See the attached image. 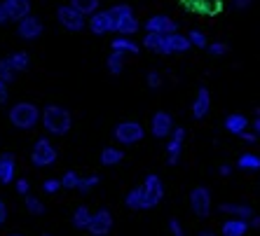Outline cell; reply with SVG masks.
<instances>
[{
  "label": "cell",
  "mask_w": 260,
  "mask_h": 236,
  "mask_svg": "<svg viewBox=\"0 0 260 236\" xmlns=\"http://www.w3.org/2000/svg\"><path fill=\"white\" fill-rule=\"evenodd\" d=\"M141 47L152 52V54H159V47H162V35L157 33H145L143 40H141Z\"/></svg>",
  "instance_id": "obj_35"
},
{
  "label": "cell",
  "mask_w": 260,
  "mask_h": 236,
  "mask_svg": "<svg viewBox=\"0 0 260 236\" xmlns=\"http://www.w3.org/2000/svg\"><path fill=\"white\" fill-rule=\"evenodd\" d=\"M248 224H251V229H260V215H253L248 220Z\"/></svg>",
  "instance_id": "obj_48"
},
{
  "label": "cell",
  "mask_w": 260,
  "mask_h": 236,
  "mask_svg": "<svg viewBox=\"0 0 260 236\" xmlns=\"http://www.w3.org/2000/svg\"><path fill=\"white\" fill-rule=\"evenodd\" d=\"M87 28L91 30V35L103 37L108 33H115V21H113L108 10H99V12H94L87 19Z\"/></svg>",
  "instance_id": "obj_13"
},
{
  "label": "cell",
  "mask_w": 260,
  "mask_h": 236,
  "mask_svg": "<svg viewBox=\"0 0 260 236\" xmlns=\"http://www.w3.org/2000/svg\"><path fill=\"white\" fill-rule=\"evenodd\" d=\"M7 24H12V21H10V17H7V12H5V7H3V3H0V26H7Z\"/></svg>",
  "instance_id": "obj_47"
},
{
  "label": "cell",
  "mask_w": 260,
  "mask_h": 236,
  "mask_svg": "<svg viewBox=\"0 0 260 236\" xmlns=\"http://www.w3.org/2000/svg\"><path fill=\"white\" fill-rule=\"evenodd\" d=\"M17 180V157L12 152L0 154V185H14Z\"/></svg>",
  "instance_id": "obj_17"
},
{
  "label": "cell",
  "mask_w": 260,
  "mask_h": 236,
  "mask_svg": "<svg viewBox=\"0 0 260 236\" xmlns=\"http://www.w3.org/2000/svg\"><path fill=\"white\" fill-rule=\"evenodd\" d=\"M192 45H190L188 35H183L181 30L169 33V35H162V47H159V54L162 56H174V54H185L190 52Z\"/></svg>",
  "instance_id": "obj_12"
},
{
  "label": "cell",
  "mask_w": 260,
  "mask_h": 236,
  "mask_svg": "<svg viewBox=\"0 0 260 236\" xmlns=\"http://www.w3.org/2000/svg\"><path fill=\"white\" fill-rule=\"evenodd\" d=\"M124 206L129 208V211H148V204H145V194H143V187L141 185H136V187H132L127 194H124Z\"/></svg>",
  "instance_id": "obj_23"
},
{
  "label": "cell",
  "mask_w": 260,
  "mask_h": 236,
  "mask_svg": "<svg viewBox=\"0 0 260 236\" xmlns=\"http://www.w3.org/2000/svg\"><path fill=\"white\" fill-rule=\"evenodd\" d=\"M251 129L255 131V136L260 138V120H253V124H251Z\"/></svg>",
  "instance_id": "obj_50"
},
{
  "label": "cell",
  "mask_w": 260,
  "mask_h": 236,
  "mask_svg": "<svg viewBox=\"0 0 260 236\" xmlns=\"http://www.w3.org/2000/svg\"><path fill=\"white\" fill-rule=\"evenodd\" d=\"M185 138H188L185 127H176L174 131H171V136L167 138V164H169V166H178V164H181Z\"/></svg>",
  "instance_id": "obj_9"
},
{
  "label": "cell",
  "mask_w": 260,
  "mask_h": 236,
  "mask_svg": "<svg viewBox=\"0 0 260 236\" xmlns=\"http://www.w3.org/2000/svg\"><path fill=\"white\" fill-rule=\"evenodd\" d=\"M7 61H10V66L17 70V75L26 73V70L30 68V54L24 52V49H17V52H12V54H7Z\"/></svg>",
  "instance_id": "obj_26"
},
{
  "label": "cell",
  "mask_w": 260,
  "mask_h": 236,
  "mask_svg": "<svg viewBox=\"0 0 260 236\" xmlns=\"http://www.w3.org/2000/svg\"><path fill=\"white\" fill-rule=\"evenodd\" d=\"M145 85H148L150 91H159L164 87V75L159 70H148L145 73Z\"/></svg>",
  "instance_id": "obj_37"
},
{
  "label": "cell",
  "mask_w": 260,
  "mask_h": 236,
  "mask_svg": "<svg viewBox=\"0 0 260 236\" xmlns=\"http://www.w3.org/2000/svg\"><path fill=\"white\" fill-rule=\"evenodd\" d=\"M14 192H17L19 196H28L30 194V180H26V178H17V180H14Z\"/></svg>",
  "instance_id": "obj_41"
},
{
  "label": "cell",
  "mask_w": 260,
  "mask_h": 236,
  "mask_svg": "<svg viewBox=\"0 0 260 236\" xmlns=\"http://www.w3.org/2000/svg\"><path fill=\"white\" fill-rule=\"evenodd\" d=\"M7 236H28V234H21V231H12V234H7Z\"/></svg>",
  "instance_id": "obj_52"
},
{
  "label": "cell",
  "mask_w": 260,
  "mask_h": 236,
  "mask_svg": "<svg viewBox=\"0 0 260 236\" xmlns=\"http://www.w3.org/2000/svg\"><path fill=\"white\" fill-rule=\"evenodd\" d=\"M174 129H176V122H174V115H171V112H167V110L152 112V117H150V136L152 138L167 140Z\"/></svg>",
  "instance_id": "obj_10"
},
{
  "label": "cell",
  "mask_w": 260,
  "mask_h": 236,
  "mask_svg": "<svg viewBox=\"0 0 260 236\" xmlns=\"http://www.w3.org/2000/svg\"><path fill=\"white\" fill-rule=\"evenodd\" d=\"M80 173L78 171H66L63 176H61V189H68V192H78V185H80Z\"/></svg>",
  "instance_id": "obj_34"
},
{
  "label": "cell",
  "mask_w": 260,
  "mask_h": 236,
  "mask_svg": "<svg viewBox=\"0 0 260 236\" xmlns=\"http://www.w3.org/2000/svg\"><path fill=\"white\" fill-rule=\"evenodd\" d=\"M253 115H255V120H260V105H258V108L253 110Z\"/></svg>",
  "instance_id": "obj_51"
},
{
  "label": "cell",
  "mask_w": 260,
  "mask_h": 236,
  "mask_svg": "<svg viewBox=\"0 0 260 236\" xmlns=\"http://www.w3.org/2000/svg\"><path fill=\"white\" fill-rule=\"evenodd\" d=\"M30 166L36 169H52L56 162H59V150L52 143V138L47 136H40L36 138V143L30 145Z\"/></svg>",
  "instance_id": "obj_3"
},
{
  "label": "cell",
  "mask_w": 260,
  "mask_h": 236,
  "mask_svg": "<svg viewBox=\"0 0 260 236\" xmlns=\"http://www.w3.org/2000/svg\"><path fill=\"white\" fill-rule=\"evenodd\" d=\"M141 187H143V194H145L148 211H152V208H157L159 204H162L167 189H164V182L157 173H148V176L143 178V182H141Z\"/></svg>",
  "instance_id": "obj_7"
},
{
  "label": "cell",
  "mask_w": 260,
  "mask_h": 236,
  "mask_svg": "<svg viewBox=\"0 0 260 236\" xmlns=\"http://www.w3.org/2000/svg\"><path fill=\"white\" fill-rule=\"evenodd\" d=\"M17 77H19L17 70L10 66L7 56H3V59H0V82H5V85H12V82H17Z\"/></svg>",
  "instance_id": "obj_33"
},
{
  "label": "cell",
  "mask_w": 260,
  "mask_h": 236,
  "mask_svg": "<svg viewBox=\"0 0 260 236\" xmlns=\"http://www.w3.org/2000/svg\"><path fill=\"white\" fill-rule=\"evenodd\" d=\"M239 138H242V143H246V145H255V143H258V136H255V131L253 129H246V131L242 133V136H239Z\"/></svg>",
  "instance_id": "obj_44"
},
{
  "label": "cell",
  "mask_w": 260,
  "mask_h": 236,
  "mask_svg": "<svg viewBox=\"0 0 260 236\" xmlns=\"http://www.w3.org/2000/svg\"><path fill=\"white\" fill-rule=\"evenodd\" d=\"M24 206H26V213H30L33 218H43L45 213H47V206H45V201L36 194H28L24 196Z\"/></svg>",
  "instance_id": "obj_28"
},
{
  "label": "cell",
  "mask_w": 260,
  "mask_h": 236,
  "mask_svg": "<svg viewBox=\"0 0 260 236\" xmlns=\"http://www.w3.org/2000/svg\"><path fill=\"white\" fill-rule=\"evenodd\" d=\"M206 52H209L211 56H216V59H220V56H225L228 52H230V45L223 43V40H216V43H209Z\"/></svg>",
  "instance_id": "obj_38"
},
{
  "label": "cell",
  "mask_w": 260,
  "mask_h": 236,
  "mask_svg": "<svg viewBox=\"0 0 260 236\" xmlns=\"http://www.w3.org/2000/svg\"><path fill=\"white\" fill-rule=\"evenodd\" d=\"M45 133L54 136V138H63L73 129V112L59 103H47L43 108V117H40Z\"/></svg>",
  "instance_id": "obj_1"
},
{
  "label": "cell",
  "mask_w": 260,
  "mask_h": 236,
  "mask_svg": "<svg viewBox=\"0 0 260 236\" xmlns=\"http://www.w3.org/2000/svg\"><path fill=\"white\" fill-rule=\"evenodd\" d=\"M143 138H145V127L136 120H122L113 127V140L120 147L139 145Z\"/></svg>",
  "instance_id": "obj_4"
},
{
  "label": "cell",
  "mask_w": 260,
  "mask_h": 236,
  "mask_svg": "<svg viewBox=\"0 0 260 236\" xmlns=\"http://www.w3.org/2000/svg\"><path fill=\"white\" fill-rule=\"evenodd\" d=\"M56 24L61 26L63 30H68V33H80V30L87 28V17L85 14H80L78 10L73 5H59L56 7Z\"/></svg>",
  "instance_id": "obj_6"
},
{
  "label": "cell",
  "mask_w": 260,
  "mask_h": 236,
  "mask_svg": "<svg viewBox=\"0 0 260 236\" xmlns=\"http://www.w3.org/2000/svg\"><path fill=\"white\" fill-rule=\"evenodd\" d=\"M145 33H157V35H169V33H176L178 30V21L167 14H152V17L145 19L143 24Z\"/></svg>",
  "instance_id": "obj_14"
},
{
  "label": "cell",
  "mask_w": 260,
  "mask_h": 236,
  "mask_svg": "<svg viewBox=\"0 0 260 236\" xmlns=\"http://www.w3.org/2000/svg\"><path fill=\"white\" fill-rule=\"evenodd\" d=\"M141 43H136L134 37L129 35H115L110 40V52H120L124 56H139L141 54Z\"/></svg>",
  "instance_id": "obj_19"
},
{
  "label": "cell",
  "mask_w": 260,
  "mask_h": 236,
  "mask_svg": "<svg viewBox=\"0 0 260 236\" xmlns=\"http://www.w3.org/2000/svg\"><path fill=\"white\" fill-rule=\"evenodd\" d=\"M89 222H91V208L89 206H78L75 211L71 213V224L75 227L78 231H87L89 229Z\"/></svg>",
  "instance_id": "obj_24"
},
{
  "label": "cell",
  "mask_w": 260,
  "mask_h": 236,
  "mask_svg": "<svg viewBox=\"0 0 260 236\" xmlns=\"http://www.w3.org/2000/svg\"><path fill=\"white\" fill-rule=\"evenodd\" d=\"M12 24H19L24 17L33 14V0H0Z\"/></svg>",
  "instance_id": "obj_15"
},
{
  "label": "cell",
  "mask_w": 260,
  "mask_h": 236,
  "mask_svg": "<svg viewBox=\"0 0 260 236\" xmlns=\"http://www.w3.org/2000/svg\"><path fill=\"white\" fill-rule=\"evenodd\" d=\"M7 220H10V206H7V201L0 196V229L7 224Z\"/></svg>",
  "instance_id": "obj_43"
},
{
  "label": "cell",
  "mask_w": 260,
  "mask_h": 236,
  "mask_svg": "<svg viewBox=\"0 0 260 236\" xmlns=\"http://www.w3.org/2000/svg\"><path fill=\"white\" fill-rule=\"evenodd\" d=\"M141 28H143V24L139 21V17H136V14H132V17L122 19V21H117V24H115V33H117V35H129V37H134Z\"/></svg>",
  "instance_id": "obj_25"
},
{
  "label": "cell",
  "mask_w": 260,
  "mask_h": 236,
  "mask_svg": "<svg viewBox=\"0 0 260 236\" xmlns=\"http://www.w3.org/2000/svg\"><path fill=\"white\" fill-rule=\"evenodd\" d=\"M232 166L230 164H220V166H218V176H223V178H228V176H232Z\"/></svg>",
  "instance_id": "obj_46"
},
{
  "label": "cell",
  "mask_w": 260,
  "mask_h": 236,
  "mask_svg": "<svg viewBox=\"0 0 260 236\" xmlns=\"http://www.w3.org/2000/svg\"><path fill=\"white\" fill-rule=\"evenodd\" d=\"M188 40H190V45H192L194 49H206L209 47V37H206V33L204 30H200V28L188 30Z\"/></svg>",
  "instance_id": "obj_36"
},
{
  "label": "cell",
  "mask_w": 260,
  "mask_h": 236,
  "mask_svg": "<svg viewBox=\"0 0 260 236\" xmlns=\"http://www.w3.org/2000/svg\"><path fill=\"white\" fill-rule=\"evenodd\" d=\"M251 7H253V0H230L232 12H248Z\"/></svg>",
  "instance_id": "obj_42"
},
{
  "label": "cell",
  "mask_w": 260,
  "mask_h": 236,
  "mask_svg": "<svg viewBox=\"0 0 260 236\" xmlns=\"http://www.w3.org/2000/svg\"><path fill=\"white\" fill-rule=\"evenodd\" d=\"M99 162H101V166H106V169L120 166V164L124 162V150H122L120 145H106L101 150V154H99Z\"/></svg>",
  "instance_id": "obj_22"
},
{
  "label": "cell",
  "mask_w": 260,
  "mask_h": 236,
  "mask_svg": "<svg viewBox=\"0 0 260 236\" xmlns=\"http://www.w3.org/2000/svg\"><path fill=\"white\" fill-rule=\"evenodd\" d=\"M237 169L248 171V173L260 171V154H255V152H242L239 159H237Z\"/></svg>",
  "instance_id": "obj_27"
},
{
  "label": "cell",
  "mask_w": 260,
  "mask_h": 236,
  "mask_svg": "<svg viewBox=\"0 0 260 236\" xmlns=\"http://www.w3.org/2000/svg\"><path fill=\"white\" fill-rule=\"evenodd\" d=\"M43 192L45 194H59L61 192V178H45L43 180Z\"/></svg>",
  "instance_id": "obj_39"
},
{
  "label": "cell",
  "mask_w": 260,
  "mask_h": 236,
  "mask_svg": "<svg viewBox=\"0 0 260 236\" xmlns=\"http://www.w3.org/2000/svg\"><path fill=\"white\" fill-rule=\"evenodd\" d=\"M188 204H190V211L197 215L200 220L209 218L213 213V194L211 189L206 185H197V187L190 189V196H188Z\"/></svg>",
  "instance_id": "obj_5"
},
{
  "label": "cell",
  "mask_w": 260,
  "mask_h": 236,
  "mask_svg": "<svg viewBox=\"0 0 260 236\" xmlns=\"http://www.w3.org/2000/svg\"><path fill=\"white\" fill-rule=\"evenodd\" d=\"M7 101H10V85L0 82V108H3V105H7Z\"/></svg>",
  "instance_id": "obj_45"
},
{
  "label": "cell",
  "mask_w": 260,
  "mask_h": 236,
  "mask_svg": "<svg viewBox=\"0 0 260 236\" xmlns=\"http://www.w3.org/2000/svg\"><path fill=\"white\" fill-rule=\"evenodd\" d=\"M197 236H220V234H218V231H213V229H202Z\"/></svg>",
  "instance_id": "obj_49"
},
{
  "label": "cell",
  "mask_w": 260,
  "mask_h": 236,
  "mask_svg": "<svg viewBox=\"0 0 260 236\" xmlns=\"http://www.w3.org/2000/svg\"><path fill=\"white\" fill-rule=\"evenodd\" d=\"M45 33V21L38 14H28L17 24V37L24 43H36Z\"/></svg>",
  "instance_id": "obj_8"
},
{
  "label": "cell",
  "mask_w": 260,
  "mask_h": 236,
  "mask_svg": "<svg viewBox=\"0 0 260 236\" xmlns=\"http://www.w3.org/2000/svg\"><path fill=\"white\" fill-rule=\"evenodd\" d=\"M68 5H73L80 14H85V17L89 19L94 12L101 10V0H68Z\"/></svg>",
  "instance_id": "obj_30"
},
{
  "label": "cell",
  "mask_w": 260,
  "mask_h": 236,
  "mask_svg": "<svg viewBox=\"0 0 260 236\" xmlns=\"http://www.w3.org/2000/svg\"><path fill=\"white\" fill-rule=\"evenodd\" d=\"M248 231H251V224L242 218H228L220 224V236H246Z\"/></svg>",
  "instance_id": "obj_21"
},
{
  "label": "cell",
  "mask_w": 260,
  "mask_h": 236,
  "mask_svg": "<svg viewBox=\"0 0 260 236\" xmlns=\"http://www.w3.org/2000/svg\"><path fill=\"white\" fill-rule=\"evenodd\" d=\"M40 117H43V108H38L30 101H17L7 110V120L17 131H33L40 124Z\"/></svg>",
  "instance_id": "obj_2"
},
{
  "label": "cell",
  "mask_w": 260,
  "mask_h": 236,
  "mask_svg": "<svg viewBox=\"0 0 260 236\" xmlns=\"http://www.w3.org/2000/svg\"><path fill=\"white\" fill-rule=\"evenodd\" d=\"M223 129L228 133H232V136H242L246 129H251V120L244 112H230L223 120Z\"/></svg>",
  "instance_id": "obj_20"
},
{
  "label": "cell",
  "mask_w": 260,
  "mask_h": 236,
  "mask_svg": "<svg viewBox=\"0 0 260 236\" xmlns=\"http://www.w3.org/2000/svg\"><path fill=\"white\" fill-rule=\"evenodd\" d=\"M167 229H169L171 236H188V231H185V227H183V222L178 218H171L167 222Z\"/></svg>",
  "instance_id": "obj_40"
},
{
  "label": "cell",
  "mask_w": 260,
  "mask_h": 236,
  "mask_svg": "<svg viewBox=\"0 0 260 236\" xmlns=\"http://www.w3.org/2000/svg\"><path fill=\"white\" fill-rule=\"evenodd\" d=\"M108 12H110V17H113V21H122V19H127V17H132V14H136L134 12V7L129 5V3H115V5H110L108 7Z\"/></svg>",
  "instance_id": "obj_31"
},
{
  "label": "cell",
  "mask_w": 260,
  "mask_h": 236,
  "mask_svg": "<svg viewBox=\"0 0 260 236\" xmlns=\"http://www.w3.org/2000/svg\"><path fill=\"white\" fill-rule=\"evenodd\" d=\"M99 185H101V176H99V173H89V176H82V178H80L78 192L80 194H89L91 189H96Z\"/></svg>",
  "instance_id": "obj_32"
},
{
  "label": "cell",
  "mask_w": 260,
  "mask_h": 236,
  "mask_svg": "<svg viewBox=\"0 0 260 236\" xmlns=\"http://www.w3.org/2000/svg\"><path fill=\"white\" fill-rule=\"evenodd\" d=\"M124 61H127L124 54H120V52H110L108 59H106V70L117 77V75L124 73Z\"/></svg>",
  "instance_id": "obj_29"
},
{
  "label": "cell",
  "mask_w": 260,
  "mask_h": 236,
  "mask_svg": "<svg viewBox=\"0 0 260 236\" xmlns=\"http://www.w3.org/2000/svg\"><path fill=\"white\" fill-rule=\"evenodd\" d=\"M43 236H54V234H43Z\"/></svg>",
  "instance_id": "obj_53"
},
{
  "label": "cell",
  "mask_w": 260,
  "mask_h": 236,
  "mask_svg": "<svg viewBox=\"0 0 260 236\" xmlns=\"http://www.w3.org/2000/svg\"><path fill=\"white\" fill-rule=\"evenodd\" d=\"M190 112H192L194 120H206L209 117V112H211V91H209V87L202 85L200 89H197V94H194V101H192V108H190Z\"/></svg>",
  "instance_id": "obj_16"
},
{
  "label": "cell",
  "mask_w": 260,
  "mask_h": 236,
  "mask_svg": "<svg viewBox=\"0 0 260 236\" xmlns=\"http://www.w3.org/2000/svg\"><path fill=\"white\" fill-rule=\"evenodd\" d=\"M218 213H223L228 218H242V220H251L255 215L253 208L248 204H242V201H223L218 206Z\"/></svg>",
  "instance_id": "obj_18"
},
{
  "label": "cell",
  "mask_w": 260,
  "mask_h": 236,
  "mask_svg": "<svg viewBox=\"0 0 260 236\" xmlns=\"http://www.w3.org/2000/svg\"><path fill=\"white\" fill-rule=\"evenodd\" d=\"M115 227V218H113V213L110 208H99V211L91 213V222H89V236H110Z\"/></svg>",
  "instance_id": "obj_11"
}]
</instances>
